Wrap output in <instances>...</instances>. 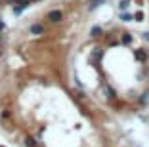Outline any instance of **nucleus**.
<instances>
[{
    "label": "nucleus",
    "mask_w": 149,
    "mask_h": 147,
    "mask_svg": "<svg viewBox=\"0 0 149 147\" xmlns=\"http://www.w3.org/2000/svg\"><path fill=\"white\" fill-rule=\"evenodd\" d=\"M134 56H136L140 61H145V59H147V54H145L143 50H136V52H134Z\"/></svg>",
    "instance_id": "3"
},
{
    "label": "nucleus",
    "mask_w": 149,
    "mask_h": 147,
    "mask_svg": "<svg viewBox=\"0 0 149 147\" xmlns=\"http://www.w3.org/2000/svg\"><path fill=\"white\" fill-rule=\"evenodd\" d=\"M128 4H130L128 0H120V4H118V8H120V10H126V8H128Z\"/></svg>",
    "instance_id": "9"
},
{
    "label": "nucleus",
    "mask_w": 149,
    "mask_h": 147,
    "mask_svg": "<svg viewBox=\"0 0 149 147\" xmlns=\"http://www.w3.org/2000/svg\"><path fill=\"white\" fill-rule=\"evenodd\" d=\"M101 2H105V0H92V2H90V6H88V8H90V10H94V8H97V6H100Z\"/></svg>",
    "instance_id": "6"
},
{
    "label": "nucleus",
    "mask_w": 149,
    "mask_h": 147,
    "mask_svg": "<svg viewBox=\"0 0 149 147\" xmlns=\"http://www.w3.org/2000/svg\"><path fill=\"white\" fill-rule=\"evenodd\" d=\"M0 44H2V36H0Z\"/></svg>",
    "instance_id": "15"
},
{
    "label": "nucleus",
    "mask_w": 149,
    "mask_h": 147,
    "mask_svg": "<svg viewBox=\"0 0 149 147\" xmlns=\"http://www.w3.org/2000/svg\"><path fill=\"white\" fill-rule=\"evenodd\" d=\"M103 92L107 94V98H109V100H113V98H115V90L111 86H105V88H103Z\"/></svg>",
    "instance_id": "4"
},
{
    "label": "nucleus",
    "mask_w": 149,
    "mask_h": 147,
    "mask_svg": "<svg viewBox=\"0 0 149 147\" xmlns=\"http://www.w3.org/2000/svg\"><path fill=\"white\" fill-rule=\"evenodd\" d=\"M134 19H136V21H141V19H143V13H141V12H138L136 15H134Z\"/></svg>",
    "instance_id": "11"
},
{
    "label": "nucleus",
    "mask_w": 149,
    "mask_h": 147,
    "mask_svg": "<svg viewBox=\"0 0 149 147\" xmlns=\"http://www.w3.org/2000/svg\"><path fill=\"white\" fill-rule=\"evenodd\" d=\"M29 33H31V35H44V27L42 25H31L29 27Z\"/></svg>",
    "instance_id": "2"
},
{
    "label": "nucleus",
    "mask_w": 149,
    "mask_h": 147,
    "mask_svg": "<svg viewBox=\"0 0 149 147\" xmlns=\"http://www.w3.org/2000/svg\"><path fill=\"white\" fill-rule=\"evenodd\" d=\"M141 103H145V105L149 103V90H147V92L143 94V98H141Z\"/></svg>",
    "instance_id": "10"
},
{
    "label": "nucleus",
    "mask_w": 149,
    "mask_h": 147,
    "mask_svg": "<svg viewBox=\"0 0 149 147\" xmlns=\"http://www.w3.org/2000/svg\"><path fill=\"white\" fill-rule=\"evenodd\" d=\"M143 38H145V40H149V33H143Z\"/></svg>",
    "instance_id": "13"
},
{
    "label": "nucleus",
    "mask_w": 149,
    "mask_h": 147,
    "mask_svg": "<svg viewBox=\"0 0 149 147\" xmlns=\"http://www.w3.org/2000/svg\"><path fill=\"white\" fill-rule=\"evenodd\" d=\"M120 19H123V21H130V15H128V13H123V15H120Z\"/></svg>",
    "instance_id": "12"
},
{
    "label": "nucleus",
    "mask_w": 149,
    "mask_h": 147,
    "mask_svg": "<svg viewBox=\"0 0 149 147\" xmlns=\"http://www.w3.org/2000/svg\"><path fill=\"white\" fill-rule=\"evenodd\" d=\"M61 17H63V13L59 12V10H54V12H50V13H48V19H50L52 23H57Z\"/></svg>",
    "instance_id": "1"
},
{
    "label": "nucleus",
    "mask_w": 149,
    "mask_h": 147,
    "mask_svg": "<svg viewBox=\"0 0 149 147\" xmlns=\"http://www.w3.org/2000/svg\"><path fill=\"white\" fill-rule=\"evenodd\" d=\"M25 145H27V147H35V145H36V141H35L33 138H27V139H25Z\"/></svg>",
    "instance_id": "8"
},
{
    "label": "nucleus",
    "mask_w": 149,
    "mask_h": 147,
    "mask_svg": "<svg viewBox=\"0 0 149 147\" xmlns=\"http://www.w3.org/2000/svg\"><path fill=\"white\" fill-rule=\"evenodd\" d=\"M123 44H130L132 42V36H130V33H124L123 35V40H120Z\"/></svg>",
    "instance_id": "5"
},
{
    "label": "nucleus",
    "mask_w": 149,
    "mask_h": 147,
    "mask_svg": "<svg viewBox=\"0 0 149 147\" xmlns=\"http://www.w3.org/2000/svg\"><path fill=\"white\" fill-rule=\"evenodd\" d=\"M0 31H4V23L2 21H0Z\"/></svg>",
    "instance_id": "14"
},
{
    "label": "nucleus",
    "mask_w": 149,
    "mask_h": 147,
    "mask_svg": "<svg viewBox=\"0 0 149 147\" xmlns=\"http://www.w3.org/2000/svg\"><path fill=\"white\" fill-rule=\"evenodd\" d=\"M90 35H92V36H100L101 35V27H94V29L90 31Z\"/></svg>",
    "instance_id": "7"
}]
</instances>
